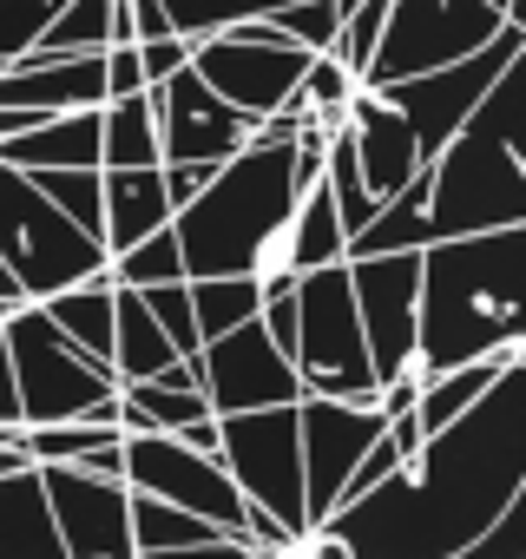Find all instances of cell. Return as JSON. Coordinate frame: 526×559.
Returning a JSON list of instances; mask_svg holds the SVG:
<instances>
[{"label":"cell","instance_id":"6da1fadb","mask_svg":"<svg viewBox=\"0 0 526 559\" xmlns=\"http://www.w3.org/2000/svg\"><path fill=\"white\" fill-rule=\"evenodd\" d=\"M526 493V362H513L461 421L421 441L382 487L343 500L323 533L343 559H447Z\"/></svg>","mask_w":526,"mask_h":559},{"label":"cell","instance_id":"7a4b0ae2","mask_svg":"<svg viewBox=\"0 0 526 559\" xmlns=\"http://www.w3.org/2000/svg\"><path fill=\"white\" fill-rule=\"evenodd\" d=\"M519 290H526V224L434 237L421 250V284H415V369L408 376L428 382L461 362L519 349L526 343Z\"/></svg>","mask_w":526,"mask_h":559},{"label":"cell","instance_id":"3957f363","mask_svg":"<svg viewBox=\"0 0 526 559\" xmlns=\"http://www.w3.org/2000/svg\"><path fill=\"white\" fill-rule=\"evenodd\" d=\"M526 224V60H513L428 165V243Z\"/></svg>","mask_w":526,"mask_h":559},{"label":"cell","instance_id":"277c9868","mask_svg":"<svg viewBox=\"0 0 526 559\" xmlns=\"http://www.w3.org/2000/svg\"><path fill=\"white\" fill-rule=\"evenodd\" d=\"M297 145H243L230 152L211 185L171 211V237H178V257H184V276H250L256 270V250L271 237L290 204H297Z\"/></svg>","mask_w":526,"mask_h":559},{"label":"cell","instance_id":"5b68a950","mask_svg":"<svg viewBox=\"0 0 526 559\" xmlns=\"http://www.w3.org/2000/svg\"><path fill=\"white\" fill-rule=\"evenodd\" d=\"M0 270L21 284L27 304H47L53 290H73L106 270V243L53 211L27 171L0 165Z\"/></svg>","mask_w":526,"mask_h":559},{"label":"cell","instance_id":"8992f818","mask_svg":"<svg viewBox=\"0 0 526 559\" xmlns=\"http://www.w3.org/2000/svg\"><path fill=\"white\" fill-rule=\"evenodd\" d=\"M0 343H8V376H14V402H21V428H47V421H80L86 408H99L106 395H119L112 369L80 356L40 304H14L0 317Z\"/></svg>","mask_w":526,"mask_h":559},{"label":"cell","instance_id":"52a82bcc","mask_svg":"<svg viewBox=\"0 0 526 559\" xmlns=\"http://www.w3.org/2000/svg\"><path fill=\"white\" fill-rule=\"evenodd\" d=\"M513 60H526V27H519V21H506L480 53H467V60H454V67H434V73H415V80H382V86H369V93L395 112V126H402L408 145H415V165L428 171V165L441 158V145L467 126V112L487 99V86H493Z\"/></svg>","mask_w":526,"mask_h":559},{"label":"cell","instance_id":"ba28073f","mask_svg":"<svg viewBox=\"0 0 526 559\" xmlns=\"http://www.w3.org/2000/svg\"><path fill=\"white\" fill-rule=\"evenodd\" d=\"M297 382L303 395L375 408V376H369V349H362V323L349 297V263L297 276Z\"/></svg>","mask_w":526,"mask_h":559},{"label":"cell","instance_id":"9c48e42d","mask_svg":"<svg viewBox=\"0 0 526 559\" xmlns=\"http://www.w3.org/2000/svg\"><path fill=\"white\" fill-rule=\"evenodd\" d=\"M217 467L243 493V507H263L277 526L303 533V448H297V402L290 408H250L217 415Z\"/></svg>","mask_w":526,"mask_h":559},{"label":"cell","instance_id":"30bf717a","mask_svg":"<svg viewBox=\"0 0 526 559\" xmlns=\"http://www.w3.org/2000/svg\"><path fill=\"white\" fill-rule=\"evenodd\" d=\"M500 27H506V14L487 8V0H388V21H382V40H375L362 86L454 67V60L480 53Z\"/></svg>","mask_w":526,"mask_h":559},{"label":"cell","instance_id":"8fae6325","mask_svg":"<svg viewBox=\"0 0 526 559\" xmlns=\"http://www.w3.org/2000/svg\"><path fill=\"white\" fill-rule=\"evenodd\" d=\"M184 67H191L224 106H237L243 119H263V112L290 106V93H297L310 53L290 47L271 21L256 14V21H237V27H224V34L191 40V60H184Z\"/></svg>","mask_w":526,"mask_h":559},{"label":"cell","instance_id":"7c38bea8","mask_svg":"<svg viewBox=\"0 0 526 559\" xmlns=\"http://www.w3.org/2000/svg\"><path fill=\"white\" fill-rule=\"evenodd\" d=\"M415 284H421V250L349 257V297H356L375 389L415 369Z\"/></svg>","mask_w":526,"mask_h":559},{"label":"cell","instance_id":"4fadbf2b","mask_svg":"<svg viewBox=\"0 0 526 559\" xmlns=\"http://www.w3.org/2000/svg\"><path fill=\"white\" fill-rule=\"evenodd\" d=\"M125 487L152 493L165 507H184L230 539L243 526V493L230 487V474L211 454H191L178 435H125Z\"/></svg>","mask_w":526,"mask_h":559},{"label":"cell","instance_id":"5bb4252c","mask_svg":"<svg viewBox=\"0 0 526 559\" xmlns=\"http://www.w3.org/2000/svg\"><path fill=\"white\" fill-rule=\"evenodd\" d=\"M191 362H198V389H204L211 415H250V408H290V402H303L297 362L263 336L256 317L243 330L204 343Z\"/></svg>","mask_w":526,"mask_h":559},{"label":"cell","instance_id":"9a60e30c","mask_svg":"<svg viewBox=\"0 0 526 559\" xmlns=\"http://www.w3.org/2000/svg\"><path fill=\"white\" fill-rule=\"evenodd\" d=\"M145 93H152V126H158V165H224L230 152L250 145L256 119L224 106L191 67H178L171 80H158Z\"/></svg>","mask_w":526,"mask_h":559},{"label":"cell","instance_id":"2e32d148","mask_svg":"<svg viewBox=\"0 0 526 559\" xmlns=\"http://www.w3.org/2000/svg\"><path fill=\"white\" fill-rule=\"evenodd\" d=\"M40 493H47V520L67 559H132V487L125 480H99V474L53 461L40 467Z\"/></svg>","mask_w":526,"mask_h":559},{"label":"cell","instance_id":"e0dca14e","mask_svg":"<svg viewBox=\"0 0 526 559\" xmlns=\"http://www.w3.org/2000/svg\"><path fill=\"white\" fill-rule=\"evenodd\" d=\"M382 441V415L356 408V402H323L303 395L297 402V448H303V520L323 526L330 507L343 500L349 467L362 461V448Z\"/></svg>","mask_w":526,"mask_h":559},{"label":"cell","instance_id":"ac0fdd59","mask_svg":"<svg viewBox=\"0 0 526 559\" xmlns=\"http://www.w3.org/2000/svg\"><path fill=\"white\" fill-rule=\"evenodd\" d=\"M0 106H21L40 119L106 106V67H99V53H60V60L21 53L14 67H0Z\"/></svg>","mask_w":526,"mask_h":559},{"label":"cell","instance_id":"d6986e66","mask_svg":"<svg viewBox=\"0 0 526 559\" xmlns=\"http://www.w3.org/2000/svg\"><path fill=\"white\" fill-rule=\"evenodd\" d=\"M165 224H171V198H165L158 165L99 171V243H106V257L132 250L139 237H152V230H165Z\"/></svg>","mask_w":526,"mask_h":559},{"label":"cell","instance_id":"ffe728a7","mask_svg":"<svg viewBox=\"0 0 526 559\" xmlns=\"http://www.w3.org/2000/svg\"><path fill=\"white\" fill-rule=\"evenodd\" d=\"M0 165L14 171H99V106L86 112H47L21 139L0 145Z\"/></svg>","mask_w":526,"mask_h":559},{"label":"cell","instance_id":"44dd1931","mask_svg":"<svg viewBox=\"0 0 526 559\" xmlns=\"http://www.w3.org/2000/svg\"><path fill=\"white\" fill-rule=\"evenodd\" d=\"M0 559H67L60 533L47 520L40 467H8L0 474Z\"/></svg>","mask_w":526,"mask_h":559},{"label":"cell","instance_id":"7402d4cb","mask_svg":"<svg viewBox=\"0 0 526 559\" xmlns=\"http://www.w3.org/2000/svg\"><path fill=\"white\" fill-rule=\"evenodd\" d=\"M171 362H184L178 349H171V336L152 323V310L139 304V290H119L112 284V382L125 389V382H152V376H165Z\"/></svg>","mask_w":526,"mask_h":559},{"label":"cell","instance_id":"603a6c76","mask_svg":"<svg viewBox=\"0 0 526 559\" xmlns=\"http://www.w3.org/2000/svg\"><path fill=\"white\" fill-rule=\"evenodd\" d=\"M40 310H47V323H53L80 356H93V362L112 369V276H106V270L86 276V284H73V290H53Z\"/></svg>","mask_w":526,"mask_h":559},{"label":"cell","instance_id":"cb8c5ba5","mask_svg":"<svg viewBox=\"0 0 526 559\" xmlns=\"http://www.w3.org/2000/svg\"><path fill=\"white\" fill-rule=\"evenodd\" d=\"M519 362V349H506V356H480V362H461V369H447V376H428L421 382V395H415V421H421V435H441L447 421H461L506 369Z\"/></svg>","mask_w":526,"mask_h":559},{"label":"cell","instance_id":"d4e9b609","mask_svg":"<svg viewBox=\"0 0 526 559\" xmlns=\"http://www.w3.org/2000/svg\"><path fill=\"white\" fill-rule=\"evenodd\" d=\"M388 250H428V171H415L382 211L349 237V257H388Z\"/></svg>","mask_w":526,"mask_h":559},{"label":"cell","instance_id":"484cf974","mask_svg":"<svg viewBox=\"0 0 526 559\" xmlns=\"http://www.w3.org/2000/svg\"><path fill=\"white\" fill-rule=\"evenodd\" d=\"M139 165H158L152 93H125L99 106V171H139Z\"/></svg>","mask_w":526,"mask_h":559},{"label":"cell","instance_id":"4316f807","mask_svg":"<svg viewBox=\"0 0 526 559\" xmlns=\"http://www.w3.org/2000/svg\"><path fill=\"white\" fill-rule=\"evenodd\" d=\"M204 415H211L204 389H171V382L119 389V435H178L184 421H204Z\"/></svg>","mask_w":526,"mask_h":559},{"label":"cell","instance_id":"83f0119b","mask_svg":"<svg viewBox=\"0 0 526 559\" xmlns=\"http://www.w3.org/2000/svg\"><path fill=\"white\" fill-rule=\"evenodd\" d=\"M191 290V323H198V349L243 330L256 310H263V284L256 276H184Z\"/></svg>","mask_w":526,"mask_h":559},{"label":"cell","instance_id":"f1b7e54d","mask_svg":"<svg viewBox=\"0 0 526 559\" xmlns=\"http://www.w3.org/2000/svg\"><path fill=\"white\" fill-rule=\"evenodd\" d=\"M217 539L211 520L184 513V507H165L152 493H132V559H165V552H184V546H204Z\"/></svg>","mask_w":526,"mask_h":559},{"label":"cell","instance_id":"f546056e","mask_svg":"<svg viewBox=\"0 0 526 559\" xmlns=\"http://www.w3.org/2000/svg\"><path fill=\"white\" fill-rule=\"evenodd\" d=\"M356 93H362V80H356L336 53H310L303 80H297V93H290V112H297V119H310V126H323V132H336Z\"/></svg>","mask_w":526,"mask_h":559},{"label":"cell","instance_id":"4dcf8cb0","mask_svg":"<svg viewBox=\"0 0 526 559\" xmlns=\"http://www.w3.org/2000/svg\"><path fill=\"white\" fill-rule=\"evenodd\" d=\"M106 47H112V0H67L34 53L60 60V53H106Z\"/></svg>","mask_w":526,"mask_h":559},{"label":"cell","instance_id":"1f68e13d","mask_svg":"<svg viewBox=\"0 0 526 559\" xmlns=\"http://www.w3.org/2000/svg\"><path fill=\"white\" fill-rule=\"evenodd\" d=\"M106 276H112L119 290H152V284H178V276H184V257H178V237H171V224H165V230H152V237H139L132 250L106 257Z\"/></svg>","mask_w":526,"mask_h":559},{"label":"cell","instance_id":"d6a6232c","mask_svg":"<svg viewBox=\"0 0 526 559\" xmlns=\"http://www.w3.org/2000/svg\"><path fill=\"white\" fill-rule=\"evenodd\" d=\"M158 8H165L171 34L204 40V34H224V27H237V21L277 14V8H290V0H158Z\"/></svg>","mask_w":526,"mask_h":559},{"label":"cell","instance_id":"836d02e7","mask_svg":"<svg viewBox=\"0 0 526 559\" xmlns=\"http://www.w3.org/2000/svg\"><path fill=\"white\" fill-rule=\"evenodd\" d=\"M290 47H303V53H330L336 47V27H343V8L336 0H290V8H277V14H263Z\"/></svg>","mask_w":526,"mask_h":559},{"label":"cell","instance_id":"e575fe53","mask_svg":"<svg viewBox=\"0 0 526 559\" xmlns=\"http://www.w3.org/2000/svg\"><path fill=\"white\" fill-rule=\"evenodd\" d=\"M27 178L53 211H67L86 237H99V171H27Z\"/></svg>","mask_w":526,"mask_h":559},{"label":"cell","instance_id":"d590c367","mask_svg":"<svg viewBox=\"0 0 526 559\" xmlns=\"http://www.w3.org/2000/svg\"><path fill=\"white\" fill-rule=\"evenodd\" d=\"M139 304L152 310V323L171 336L178 356H198V323H191V290H184V276H178V284H152V290H139Z\"/></svg>","mask_w":526,"mask_h":559},{"label":"cell","instance_id":"8d00e7d4","mask_svg":"<svg viewBox=\"0 0 526 559\" xmlns=\"http://www.w3.org/2000/svg\"><path fill=\"white\" fill-rule=\"evenodd\" d=\"M447 559H526V493H519L480 539H467V546L447 552Z\"/></svg>","mask_w":526,"mask_h":559},{"label":"cell","instance_id":"74e56055","mask_svg":"<svg viewBox=\"0 0 526 559\" xmlns=\"http://www.w3.org/2000/svg\"><path fill=\"white\" fill-rule=\"evenodd\" d=\"M395 467H402V454L388 448V435H382V441H369V448H362V461H356V467H349V480H343V500H362V493H369V487H382ZM343 500H336V507H343ZM336 507H330V513H336Z\"/></svg>","mask_w":526,"mask_h":559},{"label":"cell","instance_id":"f35d334b","mask_svg":"<svg viewBox=\"0 0 526 559\" xmlns=\"http://www.w3.org/2000/svg\"><path fill=\"white\" fill-rule=\"evenodd\" d=\"M184 60H191V40H184V34H165V40H139V67H145V86L171 80Z\"/></svg>","mask_w":526,"mask_h":559},{"label":"cell","instance_id":"ab89813d","mask_svg":"<svg viewBox=\"0 0 526 559\" xmlns=\"http://www.w3.org/2000/svg\"><path fill=\"white\" fill-rule=\"evenodd\" d=\"M99 67H106V99L145 93V67H139V47H106V53H99Z\"/></svg>","mask_w":526,"mask_h":559},{"label":"cell","instance_id":"60d3db41","mask_svg":"<svg viewBox=\"0 0 526 559\" xmlns=\"http://www.w3.org/2000/svg\"><path fill=\"white\" fill-rule=\"evenodd\" d=\"M211 171L217 165H158V178H165V198H171V211H184L204 185H211Z\"/></svg>","mask_w":526,"mask_h":559},{"label":"cell","instance_id":"b9f144b4","mask_svg":"<svg viewBox=\"0 0 526 559\" xmlns=\"http://www.w3.org/2000/svg\"><path fill=\"white\" fill-rule=\"evenodd\" d=\"M178 441H184L191 454H211V461H217V415H204V421H184V428H178Z\"/></svg>","mask_w":526,"mask_h":559},{"label":"cell","instance_id":"7bdbcfd3","mask_svg":"<svg viewBox=\"0 0 526 559\" xmlns=\"http://www.w3.org/2000/svg\"><path fill=\"white\" fill-rule=\"evenodd\" d=\"M0 428H21V402H14V376H8V343H0Z\"/></svg>","mask_w":526,"mask_h":559},{"label":"cell","instance_id":"ee69618b","mask_svg":"<svg viewBox=\"0 0 526 559\" xmlns=\"http://www.w3.org/2000/svg\"><path fill=\"white\" fill-rule=\"evenodd\" d=\"M0 304H8V310H14V304H27V297H21V284H14L8 270H0Z\"/></svg>","mask_w":526,"mask_h":559},{"label":"cell","instance_id":"f6af8a7d","mask_svg":"<svg viewBox=\"0 0 526 559\" xmlns=\"http://www.w3.org/2000/svg\"><path fill=\"white\" fill-rule=\"evenodd\" d=\"M487 8H500L506 21H519V0H487Z\"/></svg>","mask_w":526,"mask_h":559},{"label":"cell","instance_id":"bcb514c9","mask_svg":"<svg viewBox=\"0 0 526 559\" xmlns=\"http://www.w3.org/2000/svg\"><path fill=\"white\" fill-rule=\"evenodd\" d=\"M8 467H27V461H21V454H8V448H0V474H8Z\"/></svg>","mask_w":526,"mask_h":559},{"label":"cell","instance_id":"7dc6e473","mask_svg":"<svg viewBox=\"0 0 526 559\" xmlns=\"http://www.w3.org/2000/svg\"><path fill=\"white\" fill-rule=\"evenodd\" d=\"M0 317H8V304H0Z\"/></svg>","mask_w":526,"mask_h":559}]
</instances>
